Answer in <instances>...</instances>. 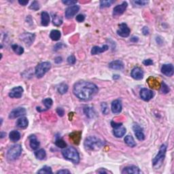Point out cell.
Wrapping results in <instances>:
<instances>
[{
    "label": "cell",
    "mask_w": 174,
    "mask_h": 174,
    "mask_svg": "<svg viewBox=\"0 0 174 174\" xmlns=\"http://www.w3.org/2000/svg\"><path fill=\"white\" fill-rule=\"evenodd\" d=\"M76 19L78 22H84V20H85V16H84V15L80 14H78L76 16Z\"/></svg>",
    "instance_id": "44"
},
{
    "label": "cell",
    "mask_w": 174,
    "mask_h": 174,
    "mask_svg": "<svg viewBox=\"0 0 174 174\" xmlns=\"http://www.w3.org/2000/svg\"><path fill=\"white\" fill-rule=\"evenodd\" d=\"M57 174H65V173H70V171H69V170L67 169H61V170H59L57 172Z\"/></svg>",
    "instance_id": "50"
},
{
    "label": "cell",
    "mask_w": 174,
    "mask_h": 174,
    "mask_svg": "<svg viewBox=\"0 0 174 174\" xmlns=\"http://www.w3.org/2000/svg\"><path fill=\"white\" fill-rule=\"evenodd\" d=\"M153 96H154V93L151 90L144 88L140 90V97L145 102H148L152 98Z\"/></svg>",
    "instance_id": "11"
},
{
    "label": "cell",
    "mask_w": 174,
    "mask_h": 174,
    "mask_svg": "<svg viewBox=\"0 0 174 174\" xmlns=\"http://www.w3.org/2000/svg\"><path fill=\"white\" fill-rule=\"evenodd\" d=\"M23 88L22 86H16L13 88L9 93V97L11 98L19 99L22 97L23 93Z\"/></svg>",
    "instance_id": "13"
},
{
    "label": "cell",
    "mask_w": 174,
    "mask_h": 174,
    "mask_svg": "<svg viewBox=\"0 0 174 174\" xmlns=\"http://www.w3.org/2000/svg\"><path fill=\"white\" fill-rule=\"evenodd\" d=\"M36 38V36L34 34H31V33H23L20 36V40H22L27 46H29L34 43Z\"/></svg>",
    "instance_id": "7"
},
{
    "label": "cell",
    "mask_w": 174,
    "mask_h": 174,
    "mask_svg": "<svg viewBox=\"0 0 174 174\" xmlns=\"http://www.w3.org/2000/svg\"><path fill=\"white\" fill-rule=\"evenodd\" d=\"M61 34L59 30H52L50 34V38L53 41H58L61 38Z\"/></svg>",
    "instance_id": "28"
},
{
    "label": "cell",
    "mask_w": 174,
    "mask_h": 174,
    "mask_svg": "<svg viewBox=\"0 0 174 174\" xmlns=\"http://www.w3.org/2000/svg\"><path fill=\"white\" fill-rule=\"evenodd\" d=\"M73 93L79 100L88 101L98 93V87L90 82L80 81L74 84Z\"/></svg>",
    "instance_id": "1"
},
{
    "label": "cell",
    "mask_w": 174,
    "mask_h": 174,
    "mask_svg": "<svg viewBox=\"0 0 174 174\" xmlns=\"http://www.w3.org/2000/svg\"><path fill=\"white\" fill-rule=\"evenodd\" d=\"M97 172H98V173H108V171H105V170H104V169H102V171H101V170H99V171H97Z\"/></svg>",
    "instance_id": "55"
},
{
    "label": "cell",
    "mask_w": 174,
    "mask_h": 174,
    "mask_svg": "<svg viewBox=\"0 0 174 174\" xmlns=\"http://www.w3.org/2000/svg\"><path fill=\"white\" fill-rule=\"evenodd\" d=\"M29 8H30L31 10H35V11H36V10H38L40 9L39 3H38L37 1H34L32 3H31V6H29Z\"/></svg>",
    "instance_id": "40"
},
{
    "label": "cell",
    "mask_w": 174,
    "mask_h": 174,
    "mask_svg": "<svg viewBox=\"0 0 174 174\" xmlns=\"http://www.w3.org/2000/svg\"><path fill=\"white\" fill-rule=\"evenodd\" d=\"M18 3H20V5H22V6H26V5H27V4H28L29 1H21V0H19V1H18Z\"/></svg>",
    "instance_id": "53"
},
{
    "label": "cell",
    "mask_w": 174,
    "mask_h": 174,
    "mask_svg": "<svg viewBox=\"0 0 174 174\" xmlns=\"http://www.w3.org/2000/svg\"><path fill=\"white\" fill-rule=\"evenodd\" d=\"M142 171H140V169L136 166H129L126 167L123 169V170L122 171V173H141Z\"/></svg>",
    "instance_id": "21"
},
{
    "label": "cell",
    "mask_w": 174,
    "mask_h": 174,
    "mask_svg": "<svg viewBox=\"0 0 174 174\" xmlns=\"http://www.w3.org/2000/svg\"><path fill=\"white\" fill-rule=\"evenodd\" d=\"M142 32H143V34L145 35V36H147V35L149 34V29L147 27H144L143 29H142Z\"/></svg>",
    "instance_id": "51"
},
{
    "label": "cell",
    "mask_w": 174,
    "mask_h": 174,
    "mask_svg": "<svg viewBox=\"0 0 174 174\" xmlns=\"http://www.w3.org/2000/svg\"><path fill=\"white\" fill-rule=\"evenodd\" d=\"M105 144V142L95 136H89L84 141V146L86 148L91 150H97L100 149Z\"/></svg>",
    "instance_id": "2"
},
{
    "label": "cell",
    "mask_w": 174,
    "mask_h": 174,
    "mask_svg": "<svg viewBox=\"0 0 174 174\" xmlns=\"http://www.w3.org/2000/svg\"><path fill=\"white\" fill-rule=\"evenodd\" d=\"M43 103L45 107H46V109H50V107H51V106L53 105V100H52V99L50 98H46L45 99V100H43Z\"/></svg>",
    "instance_id": "38"
},
{
    "label": "cell",
    "mask_w": 174,
    "mask_h": 174,
    "mask_svg": "<svg viewBox=\"0 0 174 174\" xmlns=\"http://www.w3.org/2000/svg\"><path fill=\"white\" fill-rule=\"evenodd\" d=\"M167 146L165 144H163L161 146L159 152L156 154V156L152 160V165L153 167L155 168H159L160 167L163 165V161H164L165 154H166Z\"/></svg>",
    "instance_id": "5"
},
{
    "label": "cell",
    "mask_w": 174,
    "mask_h": 174,
    "mask_svg": "<svg viewBox=\"0 0 174 174\" xmlns=\"http://www.w3.org/2000/svg\"><path fill=\"white\" fill-rule=\"evenodd\" d=\"M38 173H44V174H49V173H53V171H52V169L50 167L48 166H44L40 170L38 171Z\"/></svg>",
    "instance_id": "37"
},
{
    "label": "cell",
    "mask_w": 174,
    "mask_h": 174,
    "mask_svg": "<svg viewBox=\"0 0 174 174\" xmlns=\"http://www.w3.org/2000/svg\"><path fill=\"white\" fill-rule=\"evenodd\" d=\"M51 67V64L49 62H42L36 66L35 74L38 78H42L46 73L50 70Z\"/></svg>",
    "instance_id": "6"
},
{
    "label": "cell",
    "mask_w": 174,
    "mask_h": 174,
    "mask_svg": "<svg viewBox=\"0 0 174 174\" xmlns=\"http://www.w3.org/2000/svg\"><path fill=\"white\" fill-rule=\"evenodd\" d=\"M84 112L86 114V116H88V118H92L95 116V112L94 111L93 108L90 107H86L84 108Z\"/></svg>",
    "instance_id": "33"
},
{
    "label": "cell",
    "mask_w": 174,
    "mask_h": 174,
    "mask_svg": "<svg viewBox=\"0 0 174 174\" xmlns=\"http://www.w3.org/2000/svg\"><path fill=\"white\" fill-rule=\"evenodd\" d=\"M57 90L59 93L63 95V94L67 93V90H68V86L65 83H61L57 87Z\"/></svg>",
    "instance_id": "34"
},
{
    "label": "cell",
    "mask_w": 174,
    "mask_h": 174,
    "mask_svg": "<svg viewBox=\"0 0 174 174\" xmlns=\"http://www.w3.org/2000/svg\"><path fill=\"white\" fill-rule=\"evenodd\" d=\"M111 125H112V127L113 128H117L118 127L121 126V125H123V124L122 123H115V122L112 121V123H111Z\"/></svg>",
    "instance_id": "49"
},
{
    "label": "cell",
    "mask_w": 174,
    "mask_h": 174,
    "mask_svg": "<svg viewBox=\"0 0 174 174\" xmlns=\"http://www.w3.org/2000/svg\"><path fill=\"white\" fill-rule=\"evenodd\" d=\"M26 114V109L23 107H17L14 109H13L9 114V118L11 119L20 117Z\"/></svg>",
    "instance_id": "12"
},
{
    "label": "cell",
    "mask_w": 174,
    "mask_h": 174,
    "mask_svg": "<svg viewBox=\"0 0 174 174\" xmlns=\"http://www.w3.org/2000/svg\"><path fill=\"white\" fill-rule=\"evenodd\" d=\"M41 23L42 25L46 27L50 23V16L46 12H42L41 13Z\"/></svg>",
    "instance_id": "24"
},
{
    "label": "cell",
    "mask_w": 174,
    "mask_h": 174,
    "mask_svg": "<svg viewBox=\"0 0 174 174\" xmlns=\"http://www.w3.org/2000/svg\"><path fill=\"white\" fill-rule=\"evenodd\" d=\"M55 144L57 147L60 148H65L66 146H67V144L65 143V141L62 140L60 137H57L55 141Z\"/></svg>",
    "instance_id": "35"
},
{
    "label": "cell",
    "mask_w": 174,
    "mask_h": 174,
    "mask_svg": "<svg viewBox=\"0 0 174 174\" xmlns=\"http://www.w3.org/2000/svg\"><path fill=\"white\" fill-rule=\"evenodd\" d=\"M161 72L169 77L172 76L174 72L173 65L172 64H164L161 67Z\"/></svg>",
    "instance_id": "15"
},
{
    "label": "cell",
    "mask_w": 174,
    "mask_h": 174,
    "mask_svg": "<svg viewBox=\"0 0 174 174\" xmlns=\"http://www.w3.org/2000/svg\"><path fill=\"white\" fill-rule=\"evenodd\" d=\"M138 38L137 37H133L132 38H130V41L132 42H136L138 41Z\"/></svg>",
    "instance_id": "54"
},
{
    "label": "cell",
    "mask_w": 174,
    "mask_h": 174,
    "mask_svg": "<svg viewBox=\"0 0 174 174\" xmlns=\"http://www.w3.org/2000/svg\"><path fill=\"white\" fill-rule=\"evenodd\" d=\"M132 3H134V4L137 5V6H145L146 4H147L148 1H143V0H139V1H132Z\"/></svg>",
    "instance_id": "42"
},
{
    "label": "cell",
    "mask_w": 174,
    "mask_h": 174,
    "mask_svg": "<svg viewBox=\"0 0 174 174\" xmlns=\"http://www.w3.org/2000/svg\"><path fill=\"white\" fill-rule=\"evenodd\" d=\"M125 142L126 143L127 145H128L130 147L133 148L136 146V143H135V140H134L133 137L131 135H127L125 138Z\"/></svg>",
    "instance_id": "29"
},
{
    "label": "cell",
    "mask_w": 174,
    "mask_h": 174,
    "mask_svg": "<svg viewBox=\"0 0 174 174\" xmlns=\"http://www.w3.org/2000/svg\"><path fill=\"white\" fill-rule=\"evenodd\" d=\"M29 146L31 148V149L33 150H37L38 149L40 146V142L37 140L36 137L34 135H30V137H29Z\"/></svg>",
    "instance_id": "23"
},
{
    "label": "cell",
    "mask_w": 174,
    "mask_h": 174,
    "mask_svg": "<svg viewBox=\"0 0 174 174\" xmlns=\"http://www.w3.org/2000/svg\"><path fill=\"white\" fill-rule=\"evenodd\" d=\"M35 156H36V157L38 159L44 160L46 156V151L44 149H40L39 150L36 151V152H35Z\"/></svg>",
    "instance_id": "31"
},
{
    "label": "cell",
    "mask_w": 174,
    "mask_h": 174,
    "mask_svg": "<svg viewBox=\"0 0 174 174\" xmlns=\"http://www.w3.org/2000/svg\"><path fill=\"white\" fill-rule=\"evenodd\" d=\"M102 112L104 114H107L109 112V109L108 107H107V104L106 103H102Z\"/></svg>",
    "instance_id": "41"
},
{
    "label": "cell",
    "mask_w": 174,
    "mask_h": 174,
    "mask_svg": "<svg viewBox=\"0 0 174 174\" xmlns=\"http://www.w3.org/2000/svg\"><path fill=\"white\" fill-rule=\"evenodd\" d=\"M12 49H13V51L18 55H21L24 53V48L18 44L12 45Z\"/></svg>",
    "instance_id": "32"
},
{
    "label": "cell",
    "mask_w": 174,
    "mask_h": 174,
    "mask_svg": "<svg viewBox=\"0 0 174 174\" xmlns=\"http://www.w3.org/2000/svg\"><path fill=\"white\" fill-rule=\"evenodd\" d=\"M62 2L64 4L67 5V6H74V4L77 3V1H67V0L65 1V0H63Z\"/></svg>",
    "instance_id": "45"
},
{
    "label": "cell",
    "mask_w": 174,
    "mask_h": 174,
    "mask_svg": "<svg viewBox=\"0 0 174 174\" xmlns=\"http://www.w3.org/2000/svg\"><path fill=\"white\" fill-rule=\"evenodd\" d=\"M143 64L144 65L146 66L152 65L153 64V61L152 60H151V59H146V60H144L143 61Z\"/></svg>",
    "instance_id": "47"
},
{
    "label": "cell",
    "mask_w": 174,
    "mask_h": 174,
    "mask_svg": "<svg viewBox=\"0 0 174 174\" xmlns=\"http://www.w3.org/2000/svg\"><path fill=\"white\" fill-rule=\"evenodd\" d=\"M80 10V6L78 5H74V6H69L65 10V15L67 18H72Z\"/></svg>",
    "instance_id": "9"
},
{
    "label": "cell",
    "mask_w": 174,
    "mask_h": 174,
    "mask_svg": "<svg viewBox=\"0 0 174 174\" xmlns=\"http://www.w3.org/2000/svg\"><path fill=\"white\" fill-rule=\"evenodd\" d=\"M133 130L135 133V136L137 138V140L140 141H143L145 139V135H144L143 130L137 124H134L133 126Z\"/></svg>",
    "instance_id": "14"
},
{
    "label": "cell",
    "mask_w": 174,
    "mask_h": 174,
    "mask_svg": "<svg viewBox=\"0 0 174 174\" xmlns=\"http://www.w3.org/2000/svg\"><path fill=\"white\" fill-rule=\"evenodd\" d=\"M127 2L126 1H123L121 5H118L113 10V16H120L123 14L126 10L127 8Z\"/></svg>",
    "instance_id": "10"
},
{
    "label": "cell",
    "mask_w": 174,
    "mask_h": 174,
    "mask_svg": "<svg viewBox=\"0 0 174 174\" xmlns=\"http://www.w3.org/2000/svg\"><path fill=\"white\" fill-rule=\"evenodd\" d=\"M65 45L63 44L62 43H58L55 45V47H54V50H58L59 49H61L63 47H65Z\"/></svg>",
    "instance_id": "48"
},
{
    "label": "cell",
    "mask_w": 174,
    "mask_h": 174,
    "mask_svg": "<svg viewBox=\"0 0 174 174\" xmlns=\"http://www.w3.org/2000/svg\"><path fill=\"white\" fill-rule=\"evenodd\" d=\"M6 136V133H3V132H1V138H3Z\"/></svg>",
    "instance_id": "56"
},
{
    "label": "cell",
    "mask_w": 174,
    "mask_h": 174,
    "mask_svg": "<svg viewBox=\"0 0 174 174\" xmlns=\"http://www.w3.org/2000/svg\"><path fill=\"white\" fill-rule=\"evenodd\" d=\"M113 78H114V79H116V78H119V76H118V75H115V76H114Z\"/></svg>",
    "instance_id": "57"
},
{
    "label": "cell",
    "mask_w": 174,
    "mask_h": 174,
    "mask_svg": "<svg viewBox=\"0 0 174 174\" xmlns=\"http://www.w3.org/2000/svg\"><path fill=\"white\" fill-rule=\"evenodd\" d=\"M22 153V147L20 144H15L12 146L7 152V159L8 161H13L16 160Z\"/></svg>",
    "instance_id": "4"
},
{
    "label": "cell",
    "mask_w": 174,
    "mask_h": 174,
    "mask_svg": "<svg viewBox=\"0 0 174 174\" xmlns=\"http://www.w3.org/2000/svg\"><path fill=\"white\" fill-rule=\"evenodd\" d=\"M62 154L65 159L72 161L74 164H78L80 162V156L76 149L72 146L65 148L62 151Z\"/></svg>",
    "instance_id": "3"
},
{
    "label": "cell",
    "mask_w": 174,
    "mask_h": 174,
    "mask_svg": "<svg viewBox=\"0 0 174 174\" xmlns=\"http://www.w3.org/2000/svg\"><path fill=\"white\" fill-rule=\"evenodd\" d=\"M29 122L26 117H21L18 118L16 122V126L20 129H25L27 127Z\"/></svg>",
    "instance_id": "25"
},
{
    "label": "cell",
    "mask_w": 174,
    "mask_h": 174,
    "mask_svg": "<svg viewBox=\"0 0 174 174\" xmlns=\"http://www.w3.org/2000/svg\"><path fill=\"white\" fill-rule=\"evenodd\" d=\"M109 67L116 70H122L124 69V64L120 60H116L112 61L109 64Z\"/></svg>",
    "instance_id": "20"
},
{
    "label": "cell",
    "mask_w": 174,
    "mask_h": 174,
    "mask_svg": "<svg viewBox=\"0 0 174 174\" xmlns=\"http://www.w3.org/2000/svg\"><path fill=\"white\" fill-rule=\"evenodd\" d=\"M160 89H161V92L163 94H167L169 92V86L165 84V82H162L161 84V87H160Z\"/></svg>",
    "instance_id": "39"
},
{
    "label": "cell",
    "mask_w": 174,
    "mask_h": 174,
    "mask_svg": "<svg viewBox=\"0 0 174 174\" xmlns=\"http://www.w3.org/2000/svg\"><path fill=\"white\" fill-rule=\"evenodd\" d=\"M82 133L80 131H74L69 134V139L74 144H79L81 140Z\"/></svg>",
    "instance_id": "19"
},
{
    "label": "cell",
    "mask_w": 174,
    "mask_h": 174,
    "mask_svg": "<svg viewBox=\"0 0 174 174\" xmlns=\"http://www.w3.org/2000/svg\"><path fill=\"white\" fill-rule=\"evenodd\" d=\"M57 113L59 116L62 117V116H63L64 114H65V111H64V109L61 108V107H58V108L57 109Z\"/></svg>",
    "instance_id": "46"
},
{
    "label": "cell",
    "mask_w": 174,
    "mask_h": 174,
    "mask_svg": "<svg viewBox=\"0 0 174 174\" xmlns=\"http://www.w3.org/2000/svg\"><path fill=\"white\" fill-rule=\"evenodd\" d=\"M108 48L109 47L107 45H103L102 47L94 46L91 49V55H98V54L104 53V52L107 51V50H108Z\"/></svg>",
    "instance_id": "22"
},
{
    "label": "cell",
    "mask_w": 174,
    "mask_h": 174,
    "mask_svg": "<svg viewBox=\"0 0 174 174\" xmlns=\"http://www.w3.org/2000/svg\"><path fill=\"white\" fill-rule=\"evenodd\" d=\"M62 61H63V59H62V57H57L55 59V62L57 64L61 63H62Z\"/></svg>",
    "instance_id": "52"
},
{
    "label": "cell",
    "mask_w": 174,
    "mask_h": 174,
    "mask_svg": "<svg viewBox=\"0 0 174 174\" xmlns=\"http://www.w3.org/2000/svg\"><path fill=\"white\" fill-rule=\"evenodd\" d=\"M147 82L148 84V86L153 89L157 90L161 87V83L159 82V80L156 79V78L152 77V76H150L148 78Z\"/></svg>",
    "instance_id": "17"
},
{
    "label": "cell",
    "mask_w": 174,
    "mask_h": 174,
    "mask_svg": "<svg viewBox=\"0 0 174 174\" xmlns=\"http://www.w3.org/2000/svg\"><path fill=\"white\" fill-rule=\"evenodd\" d=\"M76 59L74 55H71V56H69L68 58H67V62H68V63L70 64V65H74V64L76 63Z\"/></svg>",
    "instance_id": "43"
},
{
    "label": "cell",
    "mask_w": 174,
    "mask_h": 174,
    "mask_svg": "<svg viewBox=\"0 0 174 174\" xmlns=\"http://www.w3.org/2000/svg\"><path fill=\"white\" fill-rule=\"evenodd\" d=\"M130 76L135 80H142L144 77V72L140 67H135V68L132 69L131 73H130Z\"/></svg>",
    "instance_id": "16"
},
{
    "label": "cell",
    "mask_w": 174,
    "mask_h": 174,
    "mask_svg": "<svg viewBox=\"0 0 174 174\" xmlns=\"http://www.w3.org/2000/svg\"><path fill=\"white\" fill-rule=\"evenodd\" d=\"M53 22L55 26H59L61 25L63 23V19L61 16L57 14H55L53 15Z\"/></svg>",
    "instance_id": "30"
},
{
    "label": "cell",
    "mask_w": 174,
    "mask_h": 174,
    "mask_svg": "<svg viewBox=\"0 0 174 174\" xmlns=\"http://www.w3.org/2000/svg\"><path fill=\"white\" fill-rule=\"evenodd\" d=\"M114 3V1L113 0H103V1H100V8H108L112 6V3Z\"/></svg>",
    "instance_id": "36"
},
{
    "label": "cell",
    "mask_w": 174,
    "mask_h": 174,
    "mask_svg": "<svg viewBox=\"0 0 174 174\" xmlns=\"http://www.w3.org/2000/svg\"><path fill=\"white\" fill-rule=\"evenodd\" d=\"M130 30L126 23H121L119 25V29L117 31V34L123 38H127L130 35Z\"/></svg>",
    "instance_id": "8"
},
{
    "label": "cell",
    "mask_w": 174,
    "mask_h": 174,
    "mask_svg": "<svg viewBox=\"0 0 174 174\" xmlns=\"http://www.w3.org/2000/svg\"><path fill=\"white\" fill-rule=\"evenodd\" d=\"M10 140L13 142H18L20 139V133H19L18 130H12L9 134Z\"/></svg>",
    "instance_id": "27"
},
{
    "label": "cell",
    "mask_w": 174,
    "mask_h": 174,
    "mask_svg": "<svg viewBox=\"0 0 174 174\" xmlns=\"http://www.w3.org/2000/svg\"><path fill=\"white\" fill-rule=\"evenodd\" d=\"M111 109H112V112L114 114H118L122 111V103L120 100H114L112 103V105H111Z\"/></svg>",
    "instance_id": "18"
},
{
    "label": "cell",
    "mask_w": 174,
    "mask_h": 174,
    "mask_svg": "<svg viewBox=\"0 0 174 174\" xmlns=\"http://www.w3.org/2000/svg\"><path fill=\"white\" fill-rule=\"evenodd\" d=\"M125 133H126V129L123 125L118 127L117 128H114V135L116 137H122L124 136Z\"/></svg>",
    "instance_id": "26"
}]
</instances>
